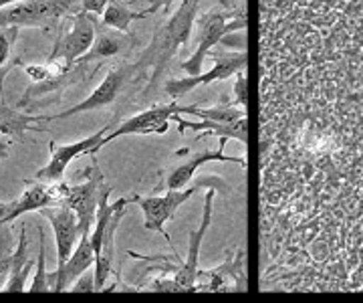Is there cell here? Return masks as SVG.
I'll list each match as a JSON object with an SVG mask.
<instances>
[{"label":"cell","instance_id":"cell-20","mask_svg":"<svg viewBox=\"0 0 363 303\" xmlns=\"http://www.w3.org/2000/svg\"><path fill=\"white\" fill-rule=\"evenodd\" d=\"M145 16H150L147 11H131L130 2L125 0H111L101 14V25L109 28H116L121 33H130V27L133 21H142Z\"/></svg>","mask_w":363,"mask_h":303},{"label":"cell","instance_id":"cell-14","mask_svg":"<svg viewBox=\"0 0 363 303\" xmlns=\"http://www.w3.org/2000/svg\"><path fill=\"white\" fill-rule=\"evenodd\" d=\"M89 235L91 233H83L75 250L71 253V257L61 267H57L52 273H49L51 291H69V287L77 281L79 277L95 265V249L91 245Z\"/></svg>","mask_w":363,"mask_h":303},{"label":"cell","instance_id":"cell-7","mask_svg":"<svg viewBox=\"0 0 363 303\" xmlns=\"http://www.w3.org/2000/svg\"><path fill=\"white\" fill-rule=\"evenodd\" d=\"M208 57L214 59V65L206 73L200 75H188L184 79H172L164 85V92L168 93L172 101H180L182 97H186L190 92H194L202 85H210L216 81H226L230 77H236L240 71H247L248 53L247 51H210Z\"/></svg>","mask_w":363,"mask_h":303},{"label":"cell","instance_id":"cell-10","mask_svg":"<svg viewBox=\"0 0 363 303\" xmlns=\"http://www.w3.org/2000/svg\"><path fill=\"white\" fill-rule=\"evenodd\" d=\"M83 174L87 176V180L81 182V184H69V192H67L63 202L77 212L81 233H91V228L95 224V214H97L101 192L109 184L105 182V176L101 174L95 160Z\"/></svg>","mask_w":363,"mask_h":303},{"label":"cell","instance_id":"cell-8","mask_svg":"<svg viewBox=\"0 0 363 303\" xmlns=\"http://www.w3.org/2000/svg\"><path fill=\"white\" fill-rule=\"evenodd\" d=\"M119 118H121V114L117 111L116 116L109 119V123H105L101 130H97L93 136H87V138H83L79 142H73V144H55V142H51L49 144L51 145V160L35 174V180L47 182V184L65 180L67 166L73 160L79 158V156H85V154L95 156L99 150H104V145H101L104 138L109 133V130H113V126H116Z\"/></svg>","mask_w":363,"mask_h":303},{"label":"cell","instance_id":"cell-27","mask_svg":"<svg viewBox=\"0 0 363 303\" xmlns=\"http://www.w3.org/2000/svg\"><path fill=\"white\" fill-rule=\"evenodd\" d=\"M135 2H142V0H130V6L131 4H135ZM150 6L145 9L147 14H157V13H164L168 16L172 13V4H174V0H145Z\"/></svg>","mask_w":363,"mask_h":303},{"label":"cell","instance_id":"cell-16","mask_svg":"<svg viewBox=\"0 0 363 303\" xmlns=\"http://www.w3.org/2000/svg\"><path fill=\"white\" fill-rule=\"evenodd\" d=\"M135 47V37L131 33H121L116 28L104 27L99 25L97 31V39L89 49V53L83 55V59L93 61V63H107L111 59L123 57L131 53V49Z\"/></svg>","mask_w":363,"mask_h":303},{"label":"cell","instance_id":"cell-22","mask_svg":"<svg viewBox=\"0 0 363 303\" xmlns=\"http://www.w3.org/2000/svg\"><path fill=\"white\" fill-rule=\"evenodd\" d=\"M13 231L11 226H0V291L4 290L13 269Z\"/></svg>","mask_w":363,"mask_h":303},{"label":"cell","instance_id":"cell-11","mask_svg":"<svg viewBox=\"0 0 363 303\" xmlns=\"http://www.w3.org/2000/svg\"><path fill=\"white\" fill-rule=\"evenodd\" d=\"M194 291H247L245 250L233 247L224 253L220 267L198 271Z\"/></svg>","mask_w":363,"mask_h":303},{"label":"cell","instance_id":"cell-9","mask_svg":"<svg viewBox=\"0 0 363 303\" xmlns=\"http://www.w3.org/2000/svg\"><path fill=\"white\" fill-rule=\"evenodd\" d=\"M176 116H186V106H180L178 101L169 104H156L147 107L140 114L131 116L125 121H121L117 128L104 138V148L109 142H113L121 136H152V133H166L169 130V123Z\"/></svg>","mask_w":363,"mask_h":303},{"label":"cell","instance_id":"cell-25","mask_svg":"<svg viewBox=\"0 0 363 303\" xmlns=\"http://www.w3.org/2000/svg\"><path fill=\"white\" fill-rule=\"evenodd\" d=\"M233 104L238 107L248 106V81H247V71H240L234 79V97Z\"/></svg>","mask_w":363,"mask_h":303},{"label":"cell","instance_id":"cell-12","mask_svg":"<svg viewBox=\"0 0 363 303\" xmlns=\"http://www.w3.org/2000/svg\"><path fill=\"white\" fill-rule=\"evenodd\" d=\"M39 214L51 224L55 243H57V267H61L71 257V253L75 250L79 238L83 235L79 228L77 212L65 202H59V204L40 209Z\"/></svg>","mask_w":363,"mask_h":303},{"label":"cell","instance_id":"cell-32","mask_svg":"<svg viewBox=\"0 0 363 303\" xmlns=\"http://www.w3.org/2000/svg\"><path fill=\"white\" fill-rule=\"evenodd\" d=\"M13 2H16V0H0V9H4V6H9Z\"/></svg>","mask_w":363,"mask_h":303},{"label":"cell","instance_id":"cell-29","mask_svg":"<svg viewBox=\"0 0 363 303\" xmlns=\"http://www.w3.org/2000/svg\"><path fill=\"white\" fill-rule=\"evenodd\" d=\"M109 2L111 0H81V11L95 14V16H101Z\"/></svg>","mask_w":363,"mask_h":303},{"label":"cell","instance_id":"cell-24","mask_svg":"<svg viewBox=\"0 0 363 303\" xmlns=\"http://www.w3.org/2000/svg\"><path fill=\"white\" fill-rule=\"evenodd\" d=\"M39 257H37V273L33 277V283L28 285V291H51V281H49V273L45 271V263H47V238H45V231L39 226Z\"/></svg>","mask_w":363,"mask_h":303},{"label":"cell","instance_id":"cell-13","mask_svg":"<svg viewBox=\"0 0 363 303\" xmlns=\"http://www.w3.org/2000/svg\"><path fill=\"white\" fill-rule=\"evenodd\" d=\"M216 188H206V197H204V212H202V221L198 224V228L190 233L188 238V255L180 265V269L174 273V281L180 291H194V283L198 279V257H200V247L206 235L208 226L212 223V211H214V197H216Z\"/></svg>","mask_w":363,"mask_h":303},{"label":"cell","instance_id":"cell-26","mask_svg":"<svg viewBox=\"0 0 363 303\" xmlns=\"http://www.w3.org/2000/svg\"><path fill=\"white\" fill-rule=\"evenodd\" d=\"M26 75L33 79V83H39V81H47L52 77V69L49 65H21Z\"/></svg>","mask_w":363,"mask_h":303},{"label":"cell","instance_id":"cell-19","mask_svg":"<svg viewBox=\"0 0 363 303\" xmlns=\"http://www.w3.org/2000/svg\"><path fill=\"white\" fill-rule=\"evenodd\" d=\"M37 261H33L28 257V238H26V228L21 226L18 233V243L13 253V269H11V277L4 285L2 291H25L26 290V277L30 275V269Z\"/></svg>","mask_w":363,"mask_h":303},{"label":"cell","instance_id":"cell-28","mask_svg":"<svg viewBox=\"0 0 363 303\" xmlns=\"http://www.w3.org/2000/svg\"><path fill=\"white\" fill-rule=\"evenodd\" d=\"M69 291H97L95 287V273L93 271H85L79 277L77 281L69 287Z\"/></svg>","mask_w":363,"mask_h":303},{"label":"cell","instance_id":"cell-31","mask_svg":"<svg viewBox=\"0 0 363 303\" xmlns=\"http://www.w3.org/2000/svg\"><path fill=\"white\" fill-rule=\"evenodd\" d=\"M9 156H11V144L4 138H0V160H6Z\"/></svg>","mask_w":363,"mask_h":303},{"label":"cell","instance_id":"cell-4","mask_svg":"<svg viewBox=\"0 0 363 303\" xmlns=\"http://www.w3.org/2000/svg\"><path fill=\"white\" fill-rule=\"evenodd\" d=\"M202 188H216L222 194H230L233 188L230 184L220 178V176H200V180L196 184H188L186 188H168L164 194L160 197H140V194H133L135 197V204L142 209L143 214V228L145 231H156V233H162L166 241L169 243V235L166 233V223L174 219V214L178 212L182 204L186 200L194 197L198 190Z\"/></svg>","mask_w":363,"mask_h":303},{"label":"cell","instance_id":"cell-15","mask_svg":"<svg viewBox=\"0 0 363 303\" xmlns=\"http://www.w3.org/2000/svg\"><path fill=\"white\" fill-rule=\"evenodd\" d=\"M174 123L178 128V132L184 133L186 130H192V132H200L198 140L206 138V136H214L220 140V145H226L228 140H236L242 145L248 144V118L238 119V121H230V123H224V121H214V119H202V121H188L182 116L174 118Z\"/></svg>","mask_w":363,"mask_h":303},{"label":"cell","instance_id":"cell-23","mask_svg":"<svg viewBox=\"0 0 363 303\" xmlns=\"http://www.w3.org/2000/svg\"><path fill=\"white\" fill-rule=\"evenodd\" d=\"M16 37H18V27L0 28V95H2V79L9 73V69L21 65V61H14L11 65V49H13Z\"/></svg>","mask_w":363,"mask_h":303},{"label":"cell","instance_id":"cell-17","mask_svg":"<svg viewBox=\"0 0 363 303\" xmlns=\"http://www.w3.org/2000/svg\"><path fill=\"white\" fill-rule=\"evenodd\" d=\"M210 162H240L247 168V160L224 154V145H220L218 150H204V152L192 154L190 158H186L182 164H178L166 178V188H186L192 182L196 172Z\"/></svg>","mask_w":363,"mask_h":303},{"label":"cell","instance_id":"cell-6","mask_svg":"<svg viewBox=\"0 0 363 303\" xmlns=\"http://www.w3.org/2000/svg\"><path fill=\"white\" fill-rule=\"evenodd\" d=\"M128 87H133V63L131 61H119L109 69V73L93 89L89 97H85L83 101H79V104L69 107L65 111H61V114L40 116L43 123L57 121V119H69L73 116H79V114H85V111H99V109L113 106L117 99L121 97V93H125Z\"/></svg>","mask_w":363,"mask_h":303},{"label":"cell","instance_id":"cell-2","mask_svg":"<svg viewBox=\"0 0 363 303\" xmlns=\"http://www.w3.org/2000/svg\"><path fill=\"white\" fill-rule=\"evenodd\" d=\"M198 23V47L190 59L182 61L180 69L188 75H200L208 53L220 45L222 39L230 33L247 28V9L245 0H220L208 13L196 18Z\"/></svg>","mask_w":363,"mask_h":303},{"label":"cell","instance_id":"cell-1","mask_svg":"<svg viewBox=\"0 0 363 303\" xmlns=\"http://www.w3.org/2000/svg\"><path fill=\"white\" fill-rule=\"evenodd\" d=\"M198 6L200 0H182L180 6L156 27L138 61H133V87L145 81V87L140 93L142 104H152L156 99L157 85L172 59L178 55L180 47L190 40V33L198 18Z\"/></svg>","mask_w":363,"mask_h":303},{"label":"cell","instance_id":"cell-21","mask_svg":"<svg viewBox=\"0 0 363 303\" xmlns=\"http://www.w3.org/2000/svg\"><path fill=\"white\" fill-rule=\"evenodd\" d=\"M186 116H196L200 119H214V121H238V119L248 118L245 107L234 106L233 99H220L216 106L202 107V106H186Z\"/></svg>","mask_w":363,"mask_h":303},{"label":"cell","instance_id":"cell-18","mask_svg":"<svg viewBox=\"0 0 363 303\" xmlns=\"http://www.w3.org/2000/svg\"><path fill=\"white\" fill-rule=\"evenodd\" d=\"M37 123H43L40 116L33 114H21L18 109H13L4 104V97L0 95V133L13 136L16 140H25L26 132H43Z\"/></svg>","mask_w":363,"mask_h":303},{"label":"cell","instance_id":"cell-30","mask_svg":"<svg viewBox=\"0 0 363 303\" xmlns=\"http://www.w3.org/2000/svg\"><path fill=\"white\" fill-rule=\"evenodd\" d=\"M14 209V200L13 202H0V226L9 224V216Z\"/></svg>","mask_w":363,"mask_h":303},{"label":"cell","instance_id":"cell-5","mask_svg":"<svg viewBox=\"0 0 363 303\" xmlns=\"http://www.w3.org/2000/svg\"><path fill=\"white\" fill-rule=\"evenodd\" d=\"M81 11V0H16L0 9V28H59L61 21Z\"/></svg>","mask_w":363,"mask_h":303},{"label":"cell","instance_id":"cell-3","mask_svg":"<svg viewBox=\"0 0 363 303\" xmlns=\"http://www.w3.org/2000/svg\"><path fill=\"white\" fill-rule=\"evenodd\" d=\"M97 31H99L97 16L85 11H79L61 21L59 35L55 39L47 61V65L52 69V77L69 71L75 65V61L89 53V49L97 39Z\"/></svg>","mask_w":363,"mask_h":303}]
</instances>
